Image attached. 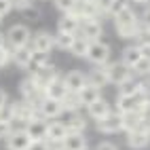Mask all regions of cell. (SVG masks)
Returning <instances> with one entry per match:
<instances>
[{
	"label": "cell",
	"instance_id": "obj_1",
	"mask_svg": "<svg viewBox=\"0 0 150 150\" xmlns=\"http://www.w3.org/2000/svg\"><path fill=\"white\" fill-rule=\"evenodd\" d=\"M112 23H114V30L116 34L125 38V40H135L137 34L142 32V23H139V15L135 13L133 4L125 6L123 11H118L116 15H112Z\"/></svg>",
	"mask_w": 150,
	"mask_h": 150
},
{
	"label": "cell",
	"instance_id": "obj_2",
	"mask_svg": "<svg viewBox=\"0 0 150 150\" xmlns=\"http://www.w3.org/2000/svg\"><path fill=\"white\" fill-rule=\"evenodd\" d=\"M4 38H6V45L11 49H21V47H30V42H32V32H30V28L25 23H13L6 30Z\"/></svg>",
	"mask_w": 150,
	"mask_h": 150
},
{
	"label": "cell",
	"instance_id": "obj_3",
	"mask_svg": "<svg viewBox=\"0 0 150 150\" xmlns=\"http://www.w3.org/2000/svg\"><path fill=\"white\" fill-rule=\"evenodd\" d=\"M144 106H146V95L144 91H137L133 95H118L114 110L118 114H127V112H139Z\"/></svg>",
	"mask_w": 150,
	"mask_h": 150
},
{
	"label": "cell",
	"instance_id": "obj_4",
	"mask_svg": "<svg viewBox=\"0 0 150 150\" xmlns=\"http://www.w3.org/2000/svg\"><path fill=\"white\" fill-rule=\"evenodd\" d=\"M110 53L112 49L106 40H97V42H91L89 45V51H87V62H91L93 66H106L110 62Z\"/></svg>",
	"mask_w": 150,
	"mask_h": 150
},
{
	"label": "cell",
	"instance_id": "obj_5",
	"mask_svg": "<svg viewBox=\"0 0 150 150\" xmlns=\"http://www.w3.org/2000/svg\"><path fill=\"white\" fill-rule=\"evenodd\" d=\"M78 36H83L89 42H97L104 38V23L102 19H83L81 21V30H78Z\"/></svg>",
	"mask_w": 150,
	"mask_h": 150
},
{
	"label": "cell",
	"instance_id": "obj_6",
	"mask_svg": "<svg viewBox=\"0 0 150 150\" xmlns=\"http://www.w3.org/2000/svg\"><path fill=\"white\" fill-rule=\"evenodd\" d=\"M95 129L99 133H106V135H114L118 131H123V121H121V114L112 110V112H108L104 118H99L95 121Z\"/></svg>",
	"mask_w": 150,
	"mask_h": 150
},
{
	"label": "cell",
	"instance_id": "obj_7",
	"mask_svg": "<svg viewBox=\"0 0 150 150\" xmlns=\"http://www.w3.org/2000/svg\"><path fill=\"white\" fill-rule=\"evenodd\" d=\"M19 93H21V99H25V102L38 106V102L45 97V89L38 87L32 76H28V78L21 81V85H19Z\"/></svg>",
	"mask_w": 150,
	"mask_h": 150
},
{
	"label": "cell",
	"instance_id": "obj_8",
	"mask_svg": "<svg viewBox=\"0 0 150 150\" xmlns=\"http://www.w3.org/2000/svg\"><path fill=\"white\" fill-rule=\"evenodd\" d=\"M106 74H108V81L112 83V85H121V83H125L127 78H131L133 76V70L131 68H127L125 64H121V62H108L106 66Z\"/></svg>",
	"mask_w": 150,
	"mask_h": 150
},
{
	"label": "cell",
	"instance_id": "obj_9",
	"mask_svg": "<svg viewBox=\"0 0 150 150\" xmlns=\"http://www.w3.org/2000/svg\"><path fill=\"white\" fill-rule=\"evenodd\" d=\"M38 112L45 121H55V118L64 112V106L62 102H57V99H49V97H42L40 102H38Z\"/></svg>",
	"mask_w": 150,
	"mask_h": 150
},
{
	"label": "cell",
	"instance_id": "obj_10",
	"mask_svg": "<svg viewBox=\"0 0 150 150\" xmlns=\"http://www.w3.org/2000/svg\"><path fill=\"white\" fill-rule=\"evenodd\" d=\"M127 146L129 150H144L150 146V131L144 127L133 129V131L127 133Z\"/></svg>",
	"mask_w": 150,
	"mask_h": 150
},
{
	"label": "cell",
	"instance_id": "obj_11",
	"mask_svg": "<svg viewBox=\"0 0 150 150\" xmlns=\"http://www.w3.org/2000/svg\"><path fill=\"white\" fill-rule=\"evenodd\" d=\"M62 78H64V83H66L68 93H78L81 89L87 87V74L81 72V70H70V72L64 74Z\"/></svg>",
	"mask_w": 150,
	"mask_h": 150
},
{
	"label": "cell",
	"instance_id": "obj_12",
	"mask_svg": "<svg viewBox=\"0 0 150 150\" xmlns=\"http://www.w3.org/2000/svg\"><path fill=\"white\" fill-rule=\"evenodd\" d=\"M32 78L36 81V85L40 87V89H45L49 83H53L55 78H59V70H57V66H53L51 62H49V64H45V66L38 68V72Z\"/></svg>",
	"mask_w": 150,
	"mask_h": 150
},
{
	"label": "cell",
	"instance_id": "obj_13",
	"mask_svg": "<svg viewBox=\"0 0 150 150\" xmlns=\"http://www.w3.org/2000/svg\"><path fill=\"white\" fill-rule=\"evenodd\" d=\"M78 30H81V17L74 15V13H64L59 17L57 21V32H64V34H78Z\"/></svg>",
	"mask_w": 150,
	"mask_h": 150
},
{
	"label": "cell",
	"instance_id": "obj_14",
	"mask_svg": "<svg viewBox=\"0 0 150 150\" xmlns=\"http://www.w3.org/2000/svg\"><path fill=\"white\" fill-rule=\"evenodd\" d=\"M47 123L45 118H32L25 127V133L32 142H45L47 139Z\"/></svg>",
	"mask_w": 150,
	"mask_h": 150
},
{
	"label": "cell",
	"instance_id": "obj_15",
	"mask_svg": "<svg viewBox=\"0 0 150 150\" xmlns=\"http://www.w3.org/2000/svg\"><path fill=\"white\" fill-rule=\"evenodd\" d=\"M30 47H32V51H45V53H51L55 49V42H53V36L47 32V30H40L38 34L32 36V42H30Z\"/></svg>",
	"mask_w": 150,
	"mask_h": 150
},
{
	"label": "cell",
	"instance_id": "obj_16",
	"mask_svg": "<svg viewBox=\"0 0 150 150\" xmlns=\"http://www.w3.org/2000/svg\"><path fill=\"white\" fill-rule=\"evenodd\" d=\"M68 135V127L64 121H49L47 123V139L45 142H64Z\"/></svg>",
	"mask_w": 150,
	"mask_h": 150
},
{
	"label": "cell",
	"instance_id": "obj_17",
	"mask_svg": "<svg viewBox=\"0 0 150 150\" xmlns=\"http://www.w3.org/2000/svg\"><path fill=\"white\" fill-rule=\"evenodd\" d=\"M108 112H112V106H110V102H108V99H104V97H99V99H95L93 104L87 106V116H91L93 121L104 118Z\"/></svg>",
	"mask_w": 150,
	"mask_h": 150
},
{
	"label": "cell",
	"instance_id": "obj_18",
	"mask_svg": "<svg viewBox=\"0 0 150 150\" xmlns=\"http://www.w3.org/2000/svg\"><path fill=\"white\" fill-rule=\"evenodd\" d=\"M4 142H6V150H28L32 139L28 137L25 131H13Z\"/></svg>",
	"mask_w": 150,
	"mask_h": 150
},
{
	"label": "cell",
	"instance_id": "obj_19",
	"mask_svg": "<svg viewBox=\"0 0 150 150\" xmlns=\"http://www.w3.org/2000/svg\"><path fill=\"white\" fill-rule=\"evenodd\" d=\"M66 95H68V89H66V83H64L62 76L55 78L53 83H49L45 87V97H49V99H57V102H62Z\"/></svg>",
	"mask_w": 150,
	"mask_h": 150
},
{
	"label": "cell",
	"instance_id": "obj_20",
	"mask_svg": "<svg viewBox=\"0 0 150 150\" xmlns=\"http://www.w3.org/2000/svg\"><path fill=\"white\" fill-rule=\"evenodd\" d=\"M87 83L93 85V87H97V89H102V87L110 85L108 74H106V68H104V66H93V70L87 74Z\"/></svg>",
	"mask_w": 150,
	"mask_h": 150
},
{
	"label": "cell",
	"instance_id": "obj_21",
	"mask_svg": "<svg viewBox=\"0 0 150 150\" xmlns=\"http://www.w3.org/2000/svg\"><path fill=\"white\" fill-rule=\"evenodd\" d=\"M66 127H68V133H85L87 116H83L81 112H70L68 121H66Z\"/></svg>",
	"mask_w": 150,
	"mask_h": 150
},
{
	"label": "cell",
	"instance_id": "obj_22",
	"mask_svg": "<svg viewBox=\"0 0 150 150\" xmlns=\"http://www.w3.org/2000/svg\"><path fill=\"white\" fill-rule=\"evenodd\" d=\"M142 85H144L142 78L131 76V78H127L125 83H121V85L116 87V93H118V95H133V93H137V91H142Z\"/></svg>",
	"mask_w": 150,
	"mask_h": 150
},
{
	"label": "cell",
	"instance_id": "obj_23",
	"mask_svg": "<svg viewBox=\"0 0 150 150\" xmlns=\"http://www.w3.org/2000/svg\"><path fill=\"white\" fill-rule=\"evenodd\" d=\"M142 59V51H139V47L137 45H129V47H125V51H123V55H121V64H125L127 68H131L133 70V66Z\"/></svg>",
	"mask_w": 150,
	"mask_h": 150
},
{
	"label": "cell",
	"instance_id": "obj_24",
	"mask_svg": "<svg viewBox=\"0 0 150 150\" xmlns=\"http://www.w3.org/2000/svg\"><path fill=\"white\" fill-rule=\"evenodd\" d=\"M32 62V47H21V49H13V57L11 64H15L17 68H23Z\"/></svg>",
	"mask_w": 150,
	"mask_h": 150
},
{
	"label": "cell",
	"instance_id": "obj_25",
	"mask_svg": "<svg viewBox=\"0 0 150 150\" xmlns=\"http://www.w3.org/2000/svg\"><path fill=\"white\" fill-rule=\"evenodd\" d=\"M76 95H78V99H81V104L87 108L89 104H93L95 99L102 97V89H97V87H93V85H89V83H87V87L81 89V91H78Z\"/></svg>",
	"mask_w": 150,
	"mask_h": 150
},
{
	"label": "cell",
	"instance_id": "obj_26",
	"mask_svg": "<svg viewBox=\"0 0 150 150\" xmlns=\"http://www.w3.org/2000/svg\"><path fill=\"white\" fill-rule=\"evenodd\" d=\"M87 137L83 133H68L64 139V150H87Z\"/></svg>",
	"mask_w": 150,
	"mask_h": 150
},
{
	"label": "cell",
	"instance_id": "obj_27",
	"mask_svg": "<svg viewBox=\"0 0 150 150\" xmlns=\"http://www.w3.org/2000/svg\"><path fill=\"white\" fill-rule=\"evenodd\" d=\"M121 121H123V131L129 133L133 129H139L142 127V116L139 112H127V114H121Z\"/></svg>",
	"mask_w": 150,
	"mask_h": 150
},
{
	"label": "cell",
	"instance_id": "obj_28",
	"mask_svg": "<svg viewBox=\"0 0 150 150\" xmlns=\"http://www.w3.org/2000/svg\"><path fill=\"white\" fill-rule=\"evenodd\" d=\"M89 40H85L83 36H78L76 34V38H74V42H72V47H70V53H72L74 57H87V51H89Z\"/></svg>",
	"mask_w": 150,
	"mask_h": 150
},
{
	"label": "cell",
	"instance_id": "obj_29",
	"mask_svg": "<svg viewBox=\"0 0 150 150\" xmlns=\"http://www.w3.org/2000/svg\"><path fill=\"white\" fill-rule=\"evenodd\" d=\"M74 34H64V32H57L53 36V42H55V49H59V51H70V47H72L74 42Z\"/></svg>",
	"mask_w": 150,
	"mask_h": 150
},
{
	"label": "cell",
	"instance_id": "obj_30",
	"mask_svg": "<svg viewBox=\"0 0 150 150\" xmlns=\"http://www.w3.org/2000/svg\"><path fill=\"white\" fill-rule=\"evenodd\" d=\"M62 106H64V112H78V110L83 108V104H81V99H78V95L76 93H68L64 99H62Z\"/></svg>",
	"mask_w": 150,
	"mask_h": 150
},
{
	"label": "cell",
	"instance_id": "obj_31",
	"mask_svg": "<svg viewBox=\"0 0 150 150\" xmlns=\"http://www.w3.org/2000/svg\"><path fill=\"white\" fill-rule=\"evenodd\" d=\"M133 76L137 78H150V57H142L139 62L133 66Z\"/></svg>",
	"mask_w": 150,
	"mask_h": 150
},
{
	"label": "cell",
	"instance_id": "obj_32",
	"mask_svg": "<svg viewBox=\"0 0 150 150\" xmlns=\"http://www.w3.org/2000/svg\"><path fill=\"white\" fill-rule=\"evenodd\" d=\"M53 2H55V6H57L62 13H74L78 0H53Z\"/></svg>",
	"mask_w": 150,
	"mask_h": 150
},
{
	"label": "cell",
	"instance_id": "obj_33",
	"mask_svg": "<svg viewBox=\"0 0 150 150\" xmlns=\"http://www.w3.org/2000/svg\"><path fill=\"white\" fill-rule=\"evenodd\" d=\"M95 4H97V11H99V15H102V19H104V17H110L114 0H95Z\"/></svg>",
	"mask_w": 150,
	"mask_h": 150
},
{
	"label": "cell",
	"instance_id": "obj_34",
	"mask_svg": "<svg viewBox=\"0 0 150 150\" xmlns=\"http://www.w3.org/2000/svg\"><path fill=\"white\" fill-rule=\"evenodd\" d=\"M32 62L38 66H45L51 62V53H45V51H32Z\"/></svg>",
	"mask_w": 150,
	"mask_h": 150
},
{
	"label": "cell",
	"instance_id": "obj_35",
	"mask_svg": "<svg viewBox=\"0 0 150 150\" xmlns=\"http://www.w3.org/2000/svg\"><path fill=\"white\" fill-rule=\"evenodd\" d=\"M13 102H8V104H4L2 108H0V121H6V123H11L13 121Z\"/></svg>",
	"mask_w": 150,
	"mask_h": 150
},
{
	"label": "cell",
	"instance_id": "obj_36",
	"mask_svg": "<svg viewBox=\"0 0 150 150\" xmlns=\"http://www.w3.org/2000/svg\"><path fill=\"white\" fill-rule=\"evenodd\" d=\"M135 45L137 47H150V30L142 28V32H139L137 38H135Z\"/></svg>",
	"mask_w": 150,
	"mask_h": 150
},
{
	"label": "cell",
	"instance_id": "obj_37",
	"mask_svg": "<svg viewBox=\"0 0 150 150\" xmlns=\"http://www.w3.org/2000/svg\"><path fill=\"white\" fill-rule=\"evenodd\" d=\"M23 13V17L25 19H30V21H38V19H40V8H38V6H28L25 8V11H21Z\"/></svg>",
	"mask_w": 150,
	"mask_h": 150
},
{
	"label": "cell",
	"instance_id": "obj_38",
	"mask_svg": "<svg viewBox=\"0 0 150 150\" xmlns=\"http://www.w3.org/2000/svg\"><path fill=\"white\" fill-rule=\"evenodd\" d=\"M137 15H139V23H142V28L150 30V4H146V6H144V11H142V13H137Z\"/></svg>",
	"mask_w": 150,
	"mask_h": 150
},
{
	"label": "cell",
	"instance_id": "obj_39",
	"mask_svg": "<svg viewBox=\"0 0 150 150\" xmlns=\"http://www.w3.org/2000/svg\"><path fill=\"white\" fill-rule=\"evenodd\" d=\"M11 133H13V125L6 121H0V139H6Z\"/></svg>",
	"mask_w": 150,
	"mask_h": 150
},
{
	"label": "cell",
	"instance_id": "obj_40",
	"mask_svg": "<svg viewBox=\"0 0 150 150\" xmlns=\"http://www.w3.org/2000/svg\"><path fill=\"white\" fill-rule=\"evenodd\" d=\"M11 11H13L11 0H0V19H4V15H8Z\"/></svg>",
	"mask_w": 150,
	"mask_h": 150
},
{
	"label": "cell",
	"instance_id": "obj_41",
	"mask_svg": "<svg viewBox=\"0 0 150 150\" xmlns=\"http://www.w3.org/2000/svg\"><path fill=\"white\" fill-rule=\"evenodd\" d=\"M11 4L17 11H25L28 6H32V0H11Z\"/></svg>",
	"mask_w": 150,
	"mask_h": 150
},
{
	"label": "cell",
	"instance_id": "obj_42",
	"mask_svg": "<svg viewBox=\"0 0 150 150\" xmlns=\"http://www.w3.org/2000/svg\"><path fill=\"white\" fill-rule=\"evenodd\" d=\"M93 150H118V146H116V144H112V142H99Z\"/></svg>",
	"mask_w": 150,
	"mask_h": 150
},
{
	"label": "cell",
	"instance_id": "obj_43",
	"mask_svg": "<svg viewBox=\"0 0 150 150\" xmlns=\"http://www.w3.org/2000/svg\"><path fill=\"white\" fill-rule=\"evenodd\" d=\"M28 150H49V148H47V142H32Z\"/></svg>",
	"mask_w": 150,
	"mask_h": 150
},
{
	"label": "cell",
	"instance_id": "obj_44",
	"mask_svg": "<svg viewBox=\"0 0 150 150\" xmlns=\"http://www.w3.org/2000/svg\"><path fill=\"white\" fill-rule=\"evenodd\" d=\"M4 104H8V95H6L4 89H0V108H2Z\"/></svg>",
	"mask_w": 150,
	"mask_h": 150
},
{
	"label": "cell",
	"instance_id": "obj_45",
	"mask_svg": "<svg viewBox=\"0 0 150 150\" xmlns=\"http://www.w3.org/2000/svg\"><path fill=\"white\" fill-rule=\"evenodd\" d=\"M131 4H142V6H146V4H150V0H129Z\"/></svg>",
	"mask_w": 150,
	"mask_h": 150
},
{
	"label": "cell",
	"instance_id": "obj_46",
	"mask_svg": "<svg viewBox=\"0 0 150 150\" xmlns=\"http://www.w3.org/2000/svg\"><path fill=\"white\" fill-rule=\"evenodd\" d=\"M4 45H6V38H4V36H2V34H0V49H2V47H4Z\"/></svg>",
	"mask_w": 150,
	"mask_h": 150
},
{
	"label": "cell",
	"instance_id": "obj_47",
	"mask_svg": "<svg viewBox=\"0 0 150 150\" xmlns=\"http://www.w3.org/2000/svg\"><path fill=\"white\" fill-rule=\"evenodd\" d=\"M0 23H2V19H0Z\"/></svg>",
	"mask_w": 150,
	"mask_h": 150
},
{
	"label": "cell",
	"instance_id": "obj_48",
	"mask_svg": "<svg viewBox=\"0 0 150 150\" xmlns=\"http://www.w3.org/2000/svg\"><path fill=\"white\" fill-rule=\"evenodd\" d=\"M118 150H121V148H118Z\"/></svg>",
	"mask_w": 150,
	"mask_h": 150
},
{
	"label": "cell",
	"instance_id": "obj_49",
	"mask_svg": "<svg viewBox=\"0 0 150 150\" xmlns=\"http://www.w3.org/2000/svg\"><path fill=\"white\" fill-rule=\"evenodd\" d=\"M87 150H89V148H87Z\"/></svg>",
	"mask_w": 150,
	"mask_h": 150
}]
</instances>
